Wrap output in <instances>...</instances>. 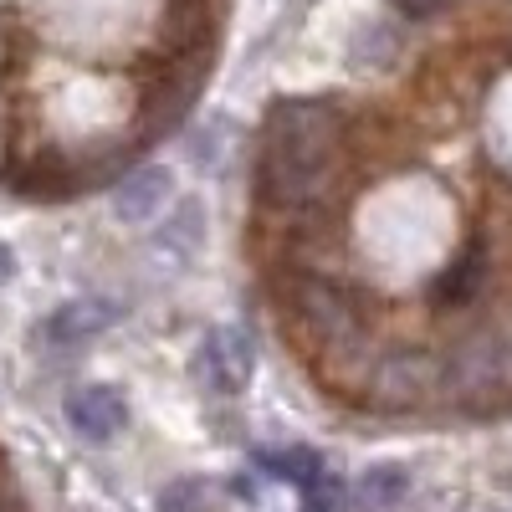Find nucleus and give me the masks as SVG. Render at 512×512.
<instances>
[{
  "label": "nucleus",
  "mask_w": 512,
  "mask_h": 512,
  "mask_svg": "<svg viewBox=\"0 0 512 512\" xmlns=\"http://www.w3.org/2000/svg\"><path fill=\"white\" fill-rule=\"evenodd\" d=\"M200 502H205V487L200 482H169L164 492H159V512H200Z\"/></svg>",
  "instance_id": "obj_6"
},
{
  "label": "nucleus",
  "mask_w": 512,
  "mask_h": 512,
  "mask_svg": "<svg viewBox=\"0 0 512 512\" xmlns=\"http://www.w3.org/2000/svg\"><path fill=\"white\" fill-rule=\"evenodd\" d=\"M410 477L400 472V466H374V472L359 477V507L364 512H384V507H395L405 497Z\"/></svg>",
  "instance_id": "obj_5"
},
{
  "label": "nucleus",
  "mask_w": 512,
  "mask_h": 512,
  "mask_svg": "<svg viewBox=\"0 0 512 512\" xmlns=\"http://www.w3.org/2000/svg\"><path fill=\"white\" fill-rule=\"evenodd\" d=\"M67 425L82 441L103 446L128 425V405H123L118 390H108V384H82V390L67 395Z\"/></svg>",
  "instance_id": "obj_3"
},
{
  "label": "nucleus",
  "mask_w": 512,
  "mask_h": 512,
  "mask_svg": "<svg viewBox=\"0 0 512 512\" xmlns=\"http://www.w3.org/2000/svg\"><path fill=\"white\" fill-rule=\"evenodd\" d=\"M195 221H200V205H180L175 210V221H169V231L159 236V246H180V251H190V241H195Z\"/></svg>",
  "instance_id": "obj_7"
},
{
  "label": "nucleus",
  "mask_w": 512,
  "mask_h": 512,
  "mask_svg": "<svg viewBox=\"0 0 512 512\" xmlns=\"http://www.w3.org/2000/svg\"><path fill=\"white\" fill-rule=\"evenodd\" d=\"M118 318H123V308L113 297H72V303H62L47 323H41V338H47L52 349H77V344L103 338Z\"/></svg>",
  "instance_id": "obj_2"
},
{
  "label": "nucleus",
  "mask_w": 512,
  "mask_h": 512,
  "mask_svg": "<svg viewBox=\"0 0 512 512\" xmlns=\"http://www.w3.org/2000/svg\"><path fill=\"white\" fill-rule=\"evenodd\" d=\"M11 262H16V256H11V246H0V282L11 277Z\"/></svg>",
  "instance_id": "obj_9"
},
{
  "label": "nucleus",
  "mask_w": 512,
  "mask_h": 512,
  "mask_svg": "<svg viewBox=\"0 0 512 512\" xmlns=\"http://www.w3.org/2000/svg\"><path fill=\"white\" fill-rule=\"evenodd\" d=\"M0 512H26V502H21V492H16V477H11L6 451H0Z\"/></svg>",
  "instance_id": "obj_8"
},
{
  "label": "nucleus",
  "mask_w": 512,
  "mask_h": 512,
  "mask_svg": "<svg viewBox=\"0 0 512 512\" xmlns=\"http://www.w3.org/2000/svg\"><path fill=\"white\" fill-rule=\"evenodd\" d=\"M169 185H175V180H169V169H159V164H144V169H134V175H123L113 185V216L123 226L154 221L164 210V200H169Z\"/></svg>",
  "instance_id": "obj_4"
},
{
  "label": "nucleus",
  "mask_w": 512,
  "mask_h": 512,
  "mask_svg": "<svg viewBox=\"0 0 512 512\" xmlns=\"http://www.w3.org/2000/svg\"><path fill=\"white\" fill-rule=\"evenodd\" d=\"M195 369H200V379H205L216 395H241L246 384H251V369H256L251 338H246L241 328H210V333L200 338Z\"/></svg>",
  "instance_id": "obj_1"
}]
</instances>
